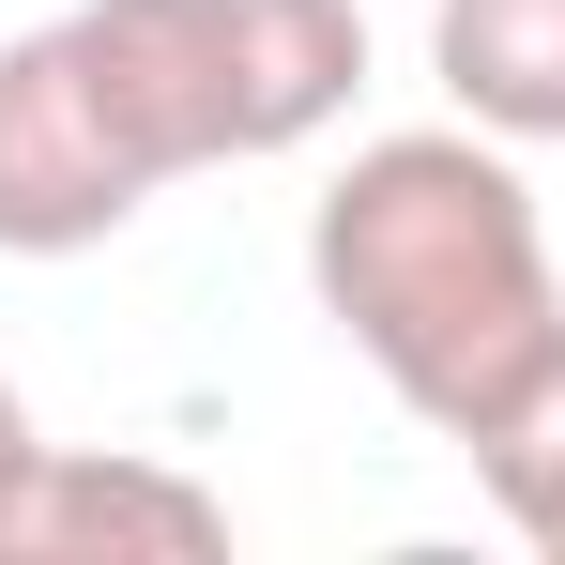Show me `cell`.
<instances>
[{"mask_svg": "<svg viewBox=\"0 0 565 565\" xmlns=\"http://www.w3.org/2000/svg\"><path fill=\"white\" fill-rule=\"evenodd\" d=\"M306 290L382 367V397L444 444H473L565 352V245L520 184V138H489V122L367 138L306 214Z\"/></svg>", "mask_w": 565, "mask_h": 565, "instance_id": "obj_1", "label": "cell"}, {"mask_svg": "<svg viewBox=\"0 0 565 565\" xmlns=\"http://www.w3.org/2000/svg\"><path fill=\"white\" fill-rule=\"evenodd\" d=\"M122 169L169 199L184 169L306 153L367 93V15L352 0H77L62 15Z\"/></svg>", "mask_w": 565, "mask_h": 565, "instance_id": "obj_2", "label": "cell"}, {"mask_svg": "<svg viewBox=\"0 0 565 565\" xmlns=\"http://www.w3.org/2000/svg\"><path fill=\"white\" fill-rule=\"evenodd\" d=\"M138 214H153V184L122 169V138H107L62 15L15 31V46H0V260H93Z\"/></svg>", "mask_w": 565, "mask_h": 565, "instance_id": "obj_3", "label": "cell"}, {"mask_svg": "<svg viewBox=\"0 0 565 565\" xmlns=\"http://www.w3.org/2000/svg\"><path fill=\"white\" fill-rule=\"evenodd\" d=\"M230 504L169 459H93V444H31L0 489V565H214Z\"/></svg>", "mask_w": 565, "mask_h": 565, "instance_id": "obj_4", "label": "cell"}, {"mask_svg": "<svg viewBox=\"0 0 565 565\" xmlns=\"http://www.w3.org/2000/svg\"><path fill=\"white\" fill-rule=\"evenodd\" d=\"M428 77L459 122L551 153L565 138V0H428Z\"/></svg>", "mask_w": 565, "mask_h": 565, "instance_id": "obj_5", "label": "cell"}, {"mask_svg": "<svg viewBox=\"0 0 565 565\" xmlns=\"http://www.w3.org/2000/svg\"><path fill=\"white\" fill-rule=\"evenodd\" d=\"M459 459H473V489H489V520H504L535 565H565V352L520 382L489 428H473Z\"/></svg>", "mask_w": 565, "mask_h": 565, "instance_id": "obj_6", "label": "cell"}, {"mask_svg": "<svg viewBox=\"0 0 565 565\" xmlns=\"http://www.w3.org/2000/svg\"><path fill=\"white\" fill-rule=\"evenodd\" d=\"M31 444H46V428H31V397H15V382H0V489H15V473H31Z\"/></svg>", "mask_w": 565, "mask_h": 565, "instance_id": "obj_7", "label": "cell"}]
</instances>
